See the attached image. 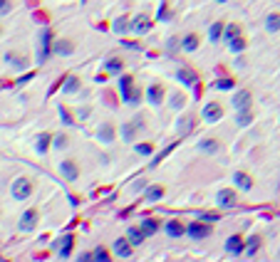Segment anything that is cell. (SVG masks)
I'll list each match as a JSON object with an SVG mask.
<instances>
[{"mask_svg":"<svg viewBox=\"0 0 280 262\" xmlns=\"http://www.w3.org/2000/svg\"><path fill=\"white\" fill-rule=\"evenodd\" d=\"M10 13V0H0V15H8Z\"/></svg>","mask_w":280,"mask_h":262,"instance_id":"cell-43","label":"cell"},{"mask_svg":"<svg viewBox=\"0 0 280 262\" xmlns=\"http://www.w3.org/2000/svg\"><path fill=\"white\" fill-rule=\"evenodd\" d=\"M198 151H203V153H216V151H218V141H216V139H203V141L198 144Z\"/></svg>","mask_w":280,"mask_h":262,"instance_id":"cell-31","label":"cell"},{"mask_svg":"<svg viewBox=\"0 0 280 262\" xmlns=\"http://www.w3.org/2000/svg\"><path fill=\"white\" fill-rule=\"evenodd\" d=\"M161 198H164V186H149L146 188V200L149 203H156Z\"/></svg>","mask_w":280,"mask_h":262,"instance_id":"cell-25","label":"cell"},{"mask_svg":"<svg viewBox=\"0 0 280 262\" xmlns=\"http://www.w3.org/2000/svg\"><path fill=\"white\" fill-rule=\"evenodd\" d=\"M233 84H235V82H233L231 77H226V79H216V82H213V89H218V92H228V89H233Z\"/></svg>","mask_w":280,"mask_h":262,"instance_id":"cell-33","label":"cell"},{"mask_svg":"<svg viewBox=\"0 0 280 262\" xmlns=\"http://www.w3.org/2000/svg\"><path fill=\"white\" fill-rule=\"evenodd\" d=\"M134 151H137V153H141V156H151V151H154V149H151V144H137V146H134Z\"/></svg>","mask_w":280,"mask_h":262,"instance_id":"cell-39","label":"cell"},{"mask_svg":"<svg viewBox=\"0 0 280 262\" xmlns=\"http://www.w3.org/2000/svg\"><path fill=\"white\" fill-rule=\"evenodd\" d=\"M228 47H231V52H243L245 50V40L243 37H235L233 42H228Z\"/></svg>","mask_w":280,"mask_h":262,"instance_id":"cell-38","label":"cell"},{"mask_svg":"<svg viewBox=\"0 0 280 262\" xmlns=\"http://www.w3.org/2000/svg\"><path fill=\"white\" fill-rule=\"evenodd\" d=\"M179 131H181V134H188V131H191V119H181V121H179Z\"/></svg>","mask_w":280,"mask_h":262,"instance_id":"cell-42","label":"cell"},{"mask_svg":"<svg viewBox=\"0 0 280 262\" xmlns=\"http://www.w3.org/2000/svg\"><path fill=\"white\" fill-rule=\"evenodd\" d=\"M52 52H55V55H60V57H67V55H72V52H75V45H72L70 40H57V42L52 45Z\"/></svg>","mask_w":280,"mask_h":262,"instance_id":"cell-14","label":"cell"},{"mask_svg":"<svg viewBox=\"0 0 280 262\" xmlns=\"http://www.w3.org/2000/svg\"><path fill=\"white\" fill-rule=\"evenodd\" d=\"M30 193H33L30 181L28 178H15V183H13V198L15 200H25V198H30Z\"/></svg>","mask_w":280,"mask_h":262,"instance_id":"cell-2","label":"cell"},{"mask_svg":"<svg viewBox=\"0 0 280 262\" xmlns=\"http://www.w3.org/2000/svg\"><path fill=\"white\" fill-rule=\"evenodd\" d=\"M146 99H149V104L159 107V104L164 102V87H161V84H151V87L146 89Z\"/></svg>","mask_w":280,"mask_h":262,"instance_id":"cell-10","label":"cell"},{"mask_svg":"<svg viewBox=\"0 0 280 262\" xmlns=\"http://www.w3.org/2000/svg\"><path fill=\"white\" fill-rule=\"evenodd\" d=\"M169 104H171V109H181L184 107V97L181 94H171V102Z\"/></svg>","mask_w":280,"mask_h":262,"instance_id":"cell-40","label":"cell"},{"mask_svg":"<svg viewBox=\"0 0 280 262\" xmlns=\"http://www.w3.org/2000/svg\"><path fill=\"white\" fill-rule=\"evenodd\" d=\"M164 230H166V235H169V237H181V235L186 232L184 223H179V220H169V223L164 225Z\"/></svg>","mask_w":280,"mask_h":262,"instance_id":"cell-17","label":"cell"},{"mask_svg":"<svg viewBox=\"0 0 280 262\" xmlns=\"http://www.w3.org/2000/svg\"><path fill=\"white\" fill-rule=\"evenodd\" d=\"M216 3H226V0H216Z\"/></svg>","mask_w":280,"mask_h":262,"instance_id":"cell-47","label":"cell"},{"mask_svg":"<svg viewBox=\"0 0 280 262\" xmlns=\"http://www.w3.org/2000/svg\"><path fill=\"white\" fill-rule=\"evenodd\" d=\"M99 141H104V144L114 141V126L112 124H102L99 126Z\"/></svg>","mask_w":280,"mask_h":262,"instance_id":"cell-26","label":"cell"},{"mask_svg":"<svg viewBox=\"0 0 280 262\" xmlns=\"http://www.w3.org/2000/svg\"><path fill=\"white\" fill-rule=\"evenodd\" d=\"M216 200H218V205H221V208H233V205L238 203V195H235V190L223 188V190H218V193H216Z\"/></svg>","mask_w":280,"mask_h":262,"instance_id":"cell-8","label":"cell"},{"mask_svg":"<svg viewBox=\"0 0 280 262\" xmlns=\"http://www.w3.org/2000/svg\"><path fill=\"white\" fill-rule=\"evenodd\" d=\"M139 129H144V121L137 116V119H132V121H127V124L122 126V139H124V141H134V136H137Z\"/></svg>","mask_w":280,"mask_h":262,"instance_id":"cell-6","label":"cell"},{"mask_svg":"<svg viewBox=\"0 0 280 262\" xmlns=\"http://www.w3.org/2000/svg\"><path fill=\"white\" fill-rule=\"evenodd\" d=\"M60 171H62V176H65L67 181H75V178L80 176V168H77V163H75V161H70V158L60 163Z\"/></svg>","mask_w":280,"mask_h":262,"instance_id":"cell-12","label":"cell"},{"mask_svg":"<svg viewBox=\"0 0 280 262\" xmlns=\"http://www.w3.org/2000/svg\"><path fill=\"white\" fill-rule=\"evenodd\" d=\"M233 107L238 109V112H248V107H250V94L243 89V92H238L235 97H233Z\"/></svg>","mask_w":280,"mask_h":262,"instance_id":"cell-16","label":"cell"},{"mask_svg":"<svg viewBox=\"0 0 280 262\" xmlns=\"http://www.w3.org/2000/svg\"><path fill=\"white\" fill-rule=\"evenodd\" d=\"M129 28H132V25H129L124 18H117V20H114V33H119V35H122V33H127Z\"/></svg>","mask_w":280,"mask_h":262,"instance_id":"cell-37","label":"cell"},{"mask_svg":"<svg viewBox=\"0 0 280 262\" xmlns=\"http://www.w3.org/2000/svg\"><path fill=\"white\" fill-rule=\"evenodd\" d=\"M226 252H228V255H243V252H245L243 237H240V235H231V237L226 240Z\"/></svg>","mask_w":280,"mask_h":262,"instance_id":"cell-9","label":"cell"},{"mask_svg":"<svg viewBox=\"0 0 280 262\" xmlns=\"http://www.w3.org/2000/svg\"><path fill=\"white\" fill-rule=\"evenodd\" d=\"M144 237H146V235L141 232V227H129V230H127V240L132 242V247H134V245H141Z\"/></svg>","mask_w":280,"mask_h":262,"instance_id":"cell-23","label":"cell"},{"mask_svg":"<svg viewBox=\"0 0 280 262\" xmlns=\"http://www.w3.org/2000/svg\"><path fill=\"white\" fill-rule=\"evenodd\" d=\"M60 119H62L65 124H72V119H70V114H67L65 109H60Z\"/></svg>","mask_w":280,"mask_h":262,"instance_id":"cell-46","label":"cell"},{"mask_svg":"<svg viewBox=\"0 0 280 262\" xmlns=\"http://www.w3.org/2000/svg\"><path fill=\"white\" fill-rule=\"evenodd\" d=\"M77 262H94V252H85V255H80Z\"/></svg>","mask_w":280,"mask_h":262,"instance_id":"cell-45","label":"cell"},{"mask_svg":"<svg viewBox=\"0 0 280 262\" xmlns=\"http://www.w3.org/2000/svg\"><path fill=\"white\" fill-rule=\"evenodd\" d=\"M186 235H188V237H193V240H203V237H208V235H211V227H208L206 223L196 220V223L186 225Z\"/></svg>","mask_w":280,"mask_h":262,"instance_id":"cell-4","label":"cell"},{"mask_svg":"<svg viewBox=\"0 0 280 262\" xmlns=\"http://www.w3.org/2000/svg\"><path fill=\"white\" fill-rule=\"evenodd\" d=\"M50 141H52V136H50V134H40V136H38V144H35L38 153H47V149H50Z\"/></svg>","mask_w":280,"mask_h":262,"instance_id":"cell-30","label":"cell"},{"mask_svg":"<svg viewBox=\"0 0 280 262\" xmlns=\"http://www.w3.org/2000/svg\"><path fill=\"white\" fill-rule=\"evenodd\" d=\"M258 247H260V237H258V235H250L248 242H245V255H255Z\"/></svg>","mask_w":280,"mask_h":262,"instance_id":"cell-34","label":"cell"},{"mask_svg":"<svg viewBox=\"0 0 280 262\" xmlns=\"http://www.w3.org/2000/svg\"><path fill=\"white\" fill-rule=\"evenodd\" d=\"M139 227H141V232L149 237V235H154V232L159 230V220H154V218H144Z\"/></svg>","mask_w":280,"mask_h":262,"instance_id":"cell-22","label":"cell"},{"mask_svg":"<svg viewBox=\"0 0 280 262\" xmlns=\"http://www.w3.org/2000/svg\"><path fill=\"white\" fill-rule=\"evenodd\" d=\"M72 245H75V237L72 235H65L60 242H57V247H60V257H70V252H72Z\"/></svg>","mask_w":280,"mask_h":262,"instance_id":"cell-19","label":"cell"},{"mask_svg":"<svg viewBox=\"0 0 280 262\" xmlns=\"http://www.w3.org/2000/svg\"><path fill=\"white\" fill-rule=\"evenodd\" d=\"M122 67H124V62H122L119 57H112V60L104 62V70H107V72H122Z\"/></svg>","mask_w":280,"mask_h":262,"instance_id":"cell-32","label":"cell"},{"mask_svg":"<svg viewBox=\"0 0 280 262\" xmlns=\"http://www.w3.org/2000/svg\"><path fill=\"white\" fill-rule=\"evenodd\" d=\"M265 30H268V33H278V30H280V15H278V13H270V15L265 18Z\"/></svg>","mask_w":280,"mask_h":262,"instance_id":"cell-27","label":"cell"},{"mask_svg":"<svg viewBox=\"0 0 280 262\" xmlns=\"http://www.w3.org/2000/svg\"><path fill=\"white\" fill-rule=\"evenodd\" d=\"M181 50L184 52H196L198 50V35H186L181 40Z\"/></svg>","mask_w":280,"mask_h":262,"instance_id":"cell-20","label":"cell"},{"mask_svg":"<svg viewBox=\"0 0 280 262\" xmlns=\"http://www.w3.org/2000/svg\"><path fill=\"white\" fill-rule=\"evenodd\" d=\"M250 121H253L250 112H238V116H235V124H238V126H248Z\"/></svg>","mask_w":280,"mask_h":262,"instance_id":"cell-35","label":"cell"},{"mask_svg":"<svg viewBox=\"0 0 280 262\" xmlns=\"http://www.w3.org/2000/svg\"><path fill=\"white\" fill-rule=\"evenodd\" d=\"M65 146H67V139H65V136H57V139H55V149H57V151H62Z\"/></svg>","mask_w":280,"mask_h":262,"instance_id":"cell-44","label":"cell"},{"mask_svg":"<svg viewBox=\"0 0 280 262\" xmlns=\"http://www.w3.org/2000/svg\"><path fill=\"white\" fill-rule=\"evenodd\" d=\"M221 215H213V213H198V220L201 223H216Z\"/></svg>","mask_w":280,"mask_h":262,"instance_id":"cell-41","label":"cell"},{"mask_svg":"<svg viewBox=\"0 0 280 262\" xmlns=\"http://www.w3.org/2000/svg\"><path fill=\"white\" fill-rule=\"evenodd\" d=\"M114 255L122 257V260L129 257V255H132V242H129L127 237H117V240H114Z\"/></svg>","mask_w":280,"mask_h":262,"instance_id":"cell-11","label":"cell"},{"mask_svg":"<svg viewBox=\"0 0 280 262\" xmlns=\"http://www.w3.org/2000/svg\"><path fill=\"white\" fill-rule=\"evenodd\" d=\"M50 52H52V33L45 30V33L40 35V57H38V62L43 65V62L50 57Z\"/></svg>","mask_w":280,"mask_h":262,"instance_id":"cell-5","label":"cell"},{"mask_svg":"<svg viewBox=\"0 0 280 262\" xmlns=\"http://www.w3.org/2000/svg\"><path fill=\"white\" fill-rule=\"evenodd\" d=\"M223 30H226V25H223V23H213V25H211V30H208V40H211V42H218V40H221V35H223Z\"/></svg>","mask_w":280,"mask_h":262,"instance_id":"cell-28","label":"cell"},{"mask_svg":"<svg viewBox=\"0 0 280 262\" xmlns=\"http://www.w3.org/2000/svg\"><path fill=\"white\" fill-rule=\"evenodd\" d=\"M233 183H235V188H240V190H250V188H253V178H250L248 173H243V171H235V173H233Z\"/></svg>","mask_w":280,"mask_h":262,"instance_id":"cell-13","label":"cell"},{"mask_svg":"<svg viewBox=\"0 0 280 262\" xmlns=\"http://www.w3.org/2000/svg\"><path fill=\"white\" fill-rule=\"evenodd\" d=\"M38 220H40L38 210H25V213H23V218H20V223H18L20 232H33V230L38 227Z\"/></svg>","mask_w":280,"mask_h":262,"instance_id":"cell-3","label":"cell"},{"mask_svg":"<svg viewBox=\"0 0 280 262\" xmlns=\"http://www.w3.org/2000/svg\"><path fill=\"white\" fill-rule=\"evenodd\" d=\"M119 92H122V99H124L127 104H132V107L141 102V92H139V89H134V79H132V77H127V75L119 79Z\"/></svg>","mask_w":280,"mask_h":262,"instance_id":"cell-1","label":"cell"},{"mask_svg":"<svg viewBox=\"0 0 280 262\" xmlns=\"http://www.w3.org/2000/svg\"><path fill=\"white\" fill-rule=\"evenodd\" d=\"M235 37H240V25H226V30H223V40H228V42H233Z\"/></svg>","mask_w":280,"mask_h":262,"instance_id":"cell-29","label":"cell"},{"mask_svg":"<svg viewBox=\"0 0 280 262\" xmlns=\"http://www.w3.org/2000/svg\"><path fill=\"white\" fill-rule=\"evenodd\" d=\"M176 79H179L181 84H186V87H193L198 77H196V72H193V70H186V67H181V70L176 72Z\"/></svg>","mask_w":280,"mask_h":262,"instance_id":"cell-15","label":"cell"},{"mask_svg":"<svg viewBox=\"0 0 280 262\" xmlns=\"http://www.w3.org/2000/svg\"><path fill=\"white\" fill-rule=\"evenodd\" d=\"M94 262H112V257H109V252L104 247H97L94 250Z\"/></svg>","mask_w":280,"mask_h":262,"instance_id":"cell-36","label":"cell"},{"mask_svg":"<svg viewBox=\"0 0 280 262\" xmlns=\"http://www.w3.org/2000/svg\"><path fill=\"white\" fill-rule=\"evenodd\" d=\"M149 28H151V23H149L144 15H137V18L132 20V30H134L137 35H144V33H149Z\"/></svg>","mask_w":280,"mask_h":262,"instance_id":"cell-18","label":"cell"},{"mask_svg":"<svg viewBox=\"0 0 280 262\" xmlns=\"http://www.w3.org/2000/svg\"><path fill=\"white\" fill-rule=\"evenodd\" d=\"M223 116V107L218 104V102H208L206 107H203V119L208 121V124H213V121H218Z\"/></svg>","mask_w":280,"mask_h":262,"instance_id":"cell-7","label":"cell"},{"mask_svg":"<svg viewBox=\"0 0 280 262\" xmlns=\"http://www.w3.org/2000/svg\"><path fill=\"white\" fill-rule=\"evenodd\" d=\"M5 62H8L10 67H15V70H25V67H28V62H25L18 52H8V55H5Z\"/></svg>","mask_w":280,"mask_h":262,"instance_id":"cell-21","label":"cell"},{"mask_svg":"<svg viewBox=\"0 0 280 262\" xmlns=\"http://www.w3.org/2000/svg\"><path fill=\"white\" fill-rule=\"evenodd\" d=\"M80 89V77H67L62 82V94H75Z\"/></svg>","mask_w":280,"mask_h":262,"instance_id":"cell-24","label":"cell"}]
</instances>
